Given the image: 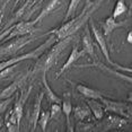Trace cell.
I'll list each match as a JSON object with an SVG mask.
<instances>
[{
  "label": "cell",
  "instance_id": "6da1fadb",
  "mask_svg": "<svg viewBox=\"0 0 132 132\" xmlns=\"http://www.w3.org/2000/svg\"><path fill=\"white\" fill-rule=\"evenodd\" d=\"M102 2H103V0H98V1H95V2L87 1L85 8H84V10L81 11V14H80L79 16H77L76 18L69 20V22H65L62 26H60L59 28L54 29V31L50 32L49 34H54L56 40H62V38H64V37L73 35L87 20L90 18L92 14L100 7Z\"/></svg>",
  "mask_w": 132,
  "mask_h": 132
},
{
  "label": "cell",
  "instance_id": "7a4b0ae2",
  "mask_svg": "<svg viewBox=\"0 0 132 132\" xmlns=\"http://www.w3.org/2000/svg\"><path fill=\"white\" fill-rule=\"evenodd\" d=\"M72 38H73V35H70V36L64 37V38H62V40H58V42H56L54 45L52 46V49L49 50L46 52V54H44V55L42 54L43 55V58H42L40 61L36 63L35 69L33 70V72L36 73L38 70L47 71V69H49L51 65H52L56 60H58L59 55L61 54L62 51H63L65 47L69 45V44H70V42L72 41Z\"/></svg>",
  "mask_w": 132,
  "mask_h": 132
},
{
  "label": "cell",
  "instance_id": "3957f363",
  "mask_svg": "<svg viewBox=\"0 0 132 132\" xmlns=\"http://www.w3.org/2000/svg\"><path fill=\"white\" fill-rule=\"evenodd\" d=\"M56 41L58 40H56L55 35L52 34L43 44H41L40 46H37L35 50L31 51V52H27L26 54L14 56V58H11V59H8V60H5V61L0 62V71H1L2 69L9 67V65L17 64V63H19V62H22V61H25V60H36V59H38L47 49H49L50 46H52V44L54 43V42H56Z\"/></svg>",
  "mask_w": 132,
  "mask_h": 132
},
{
  "label": "cell",
  "instance_id": "277c9868",
  "mask_svg": "<svg viewBox=\"0 0 132 132\" xmlns=\"http://www.w3.org/2000/svg\"><path fill=\"white\" fill-rule=\"evenodd\" d=\"M89 25H90L92 32H93V34H94V37H95L96 42H97V44L100 45V47H101L102 52H103L104 56L106 58V61L109 62L111 65H113L114 68H116L118 70H121V71H128V72L130 73V72H131V68H123V67H121L120 64L115 63V62H113L112 60H111L109 50H107V45H106V41H105V38H104V35L100 32V29L96 28L95 23H94V20H93V19H89Z\"/></svg>",
  "mask_w": 132,
  "mask_h": 132
},
{
  "label": "cell",
  "instance_id": "5b68a950",
  "mask_svg": "<svg viewBox=\"0 0 132 132\" xmlns=\"http://www.w3.org/2000/svg\"><path fill=\"white\" fill-rule=\"evenodd\" d=\"M36 38H38V37L32 36V34H27V35H25V36L17 38V40L10 42V43H8V44H5L4 46H0V58L15 54V53L18 52L22 47L29 44L31 42L35 41Z\"/></svg>",
  "mask_w": 132,
  "mask_h": 132
},
{
  "label": "cell",
  "instance_id": "8992f818",
  "mask_svg": "<svg viewBox=\"0 0 132 132\" xmlns=\"http://www.w3.org/2000/svg\"><path fill=\"white\" fill-rule=\"evenodd\" d=\"M101 101L105 111L114 112L119 114L120 116H124V118L128 119L131 118V105H127L125 103H122V102H114L104 97H102Z\"/></svg>",
  "mask_w": 132,
  "mask_h": 132
},
{
  "label": "cell",
  "instance_id": "52a82bcc",
  "mask_svg": "<svg viewBox=\"0 0 132 132\" xmlns=\"http://www.w3.org/2000/svg\"><path fill=\"white\" fill-rule=\"evenodd\" d=\"M35 24H37L36 22L34 20H31V22H20L16 25H14V28L13 31L10 32L9 34V38L14 37V36H23V35H27V34H31L34 29V26Z\"/></svg>",
  "mask_w": 132,
  "mask_h": 132
},
{
  "label": "cell",
  "instance_id": "ba28073f",
  "mask_svg": "<svg viewBox=\"0 0 132 132\" xmlns=\"http://www.w3.org/2000/svg\"><path fill=\"white\" fill-rule=\"evenodd\" d=\"M32 92V86L28 87V89L26 90V93H23L22 95H20V97L15 102L14 104V107H13V112L15 113V115H16V119H17V122H18V124H20V120L23 118V112H24V106H25V103L26 101H27L29 94H31Z\"/></svg>",
  "mask_w": 132,
  "mask_h": 132
},
{
  "label": "cell",
  "instance_id": "9c48e42d",
  "mask_svg": "<svg viewBox=\"0 0 132 132\" xmlns=\"http://www.w3.org/2000/svg\"><path fill=\"white\" fill-rule=\"evenodd\" d=\"M43 96H44V93L41 92L35 100L34 104H33V112H32V115H31V131L34 132L36 130V125H37V120H38V116H40V112H41V106H42V101H43Z\"/></svg>",
  "mask_w": 132,
  "mask_h": 132
},
{
  "label": "cell",
  "instance_id": "30bf717a",
  "mask_svg": "<svg viewBox=\"0 0 132 132\" xmlns=\"http://www.w3.org/2000/svg\"><path fill=\"white\" fill-rule=\"evenodd\" d=\"M27 77H28V73H26V75H22V76H19L16 80H15L14 82H11L10 85L7 87V88H5L4 90L0 93V100H4V98L11 97V96L14 95V93L16 92L20 86H22V84H23L24 81H25V79H26Z\"/></svg>",
  "mask_w": 132,
  "mask_h": 132
},
{
  "label": "cell",
  "instance_id": "8fae6325",
  "mask_svg": "<svg viewBox=\"0 0 132 132\" xmlns=\"http://www.w3.org/2000/svg\"><path fill=\"white\" fill-rule=\"evenodd\" d=\"M84 55H85V51H84V50H79V49H78V46L75 45V46L72 47V50H71L70 55H69L68 60L65 61V63L62 65V68L60 69L59 72L56 73V77H59L60 75H62L65 70H67V69L70 68L71 64H73L78 59H80V58H81V56H84Z\"/></svg>",
  "mask_w": 132,
  "mask_h": 132
},
{
  "label": "cell",
  "instance_id": "7c38bea8",
  "mask_svg": "<svg viewBox=\"0 0 132 132\" xmlns=\"http://www.w3.org/2000/svg\"><path fill=\"white\" fill-rule=\"evenodd\" d=\"M62 109L61 111L63 112L64 116H65V120H67V131H73V129L70 127V113H71V110H72V105H71V94L70 93H64L63 94V97H62Z\"/></svg>",
  "mask_w": 132,
  "mask_h": 132
},
{
  "label": "cell",
  "instance_id": "4fadbf2b",
  "mask_svg": "<svg viewBox=\"0 0 132 132\" xmlns=\"http://www.w3.org/2000/svg\"><path fill=\"white\" fill-rule=\"evenodd\" d=\"M42 82H43V86H44V96L47 98L49 103L50 104H54V103L55 104H61L62 100L52 90V89H51V87L49 86V84H47L46 71H43V73H42Z\"/></svg>",
  "mask_w": 132,
  "mask_h": 132
},
{
  "label": "cell",
  "instance_id": "5bb4252c",
  "mask_svg": "<svg viewBox=\"0 0 132 132\" xmlns=\"http://www.w3.org/2000/svg\"><path fill=\"white\" fill-rule=\"evenodd\" d=\"M128 24V20H124V22H115V18H113L112 16L109 17L105 22L103 23V25H102V27H103V35L105 36H110V34L112 33L115 28H119V27H123V26H125Z\"/></svg>",
  "mask_w": 132,
  "mask_h": 132
},
{
  "label": "cell",
  "instance_id": "9a60e30c",
  "mask_svg": "<svg viewBox=\"0 0 132 132\" xmlns=\"http://www.w3.org/2000/svg\"><path fill=\"white\" fill-rule=\"evenodd\" d=\"M81 43H82V47H84V51H85V54H88L90 58L96 61V56H95V52H94V44H93V41H92V37L89 35V31H88V27H86V31H85V34L81 38Z\"/></svg>",
  "mask_w": 132,
  "mask_h": 132
},
{
  "label": "cell",
  "instance_id": "2e32d148",
  "mask_svg": "<svg viewBox=\"0 0 132 132\" xmlns=\"http://www.w3.org/2000/svg\"><path fill=\"white\" fill-rule=\"evenodd\" d=\"M128 123L127 120L122 119L120 115H109L105 120V130H110V129H119L122 128Z\"/></svg>",
  "mask_w": 132,
  "mask_h": 132
},
{
  "label": "cell",
  "instance_id": "e0dca14e",
  "mask_svg": "<svg viewBox=\"0 0 132 132\" xmlns=\"http://www.w3.org/2000/svg\"><path fill=\"white\" fill-rule=\"evenodd\" d=\"M77 90L82 94L85 97L87 98H90V100H101L102 97H104V95L102 94L101 92L98 90H95L93 88H89L87 86H84V85H78L77 86Z\"/></svg>",
  "mask_w": 132,
  "mask_h": 132
},
{
  "label": "cell",
  "instance_id": "ac0fdd59",
  "mask_svg": "<svg viewBox=\"0 0 132 132\" xmlns=\"http://www.w3.org/2000/svg\"><path fill=\"white\" fill-rule=\"evenodd\" d=\"M60 1H61V0H50V1L47 2V4L43 7V9H42V11H41L40 14H38V16L36 17V18H35V22L38 23L40 20L43 19L44 17H46L49 14L52 13V11L54 10L55 8L59 6Z\"/></svg>",
  "mask_w": 132,
  "mask_h": 132
},
{
  "label": "cell",
  "instance_id": "d6986e66",
  "mask_svg": "<svg viewBox=\"0 0 132 132\" xmlns=\"http://www.w3.org/2000/svg\"><path fill=\"white\" fill-rule=\"evenodd\" d=\"M87 104H88V107L93 111L94 113V116L97 120H102L104 116V107H103V104L98 103L96 100H90L88 98L87 100Z\"/></svg>",
  "mask_w": 132,
  "mask_h": 132
},
{
  "label": "cell",
  "instance_id": "ffe728a7",
  "mask_svg": "<svg viewBox=\"0 0 132 132\" xmlns=\"http://www.w3.org/2000/svg\"><path fill=\"white\" fill-rule=\"evenodd\" d=\"M6 125H7V130L9 132L19 131V124H18V122H17L16 115H15V113L13 112V110L6 116Z\"/></svg>",
  "mask_w": 132,
  "mask_h": 132
},
{
  "label": "cell",
  "instance_id": "44dd1931",
  "mask_svg": "<svg viewBox=\"0 0 132 132\" xmlns=\"http://www.w3.org/2000/svg\"><path fill=\"white\" fill-rule=\"evenodd\" d=\"M90 115V109L87 106H78L75 109V118L76 120H79V121H82L87 118H89Z\"/></svg>",
  "mask_w": 132,
  "mask_h": 132
},
{
  "label": "cell",
  "instance_id": "7402d4cb",
  "mask_svg": "<svg viewBox=\"0 0 132 132\" xmlns=\"http://www.w3.org/2000/svg\"><path fill=\"white\" fill-rule=\"evenodd\" d=\"M49 120H50V112L49 111H41L40 116H38V120H37V124L41 127L43 132L46 131V125H47Z\"/></svg>",
  "mask_w": 132,
  "mask_h": 132
},
{
  "label": "cell",
  "instance_id": "603a6c76",
  "mask_svg": "<svg viewBox=\"0 0 132 132\" xmlns=\"http://www.w3.org/2000/svg\"><path fill=\"white\" fill-rule=\"evenodd\" d=\"M127 9H128V7H127V5H125L124 0H118V2H116V5H115V8H114V10H113L112 17L113 18H118L119 16L124 14L125 11H127Z\"/></svg>",
  "mask_w": 132,
  "mask_h": 132
},
{
  "label": "cell",
  "instance_id": "cb8c5ba5",
  "mask_svg": "<svg viewBox=\"0 0 132 132\" xmlns=\"http://www.w3.org/2000/svg\"><path fill=\"white\" fill-rule=\"evenodd\" d=\"M79 2H80V0H70V4H69L68 10H67V13H65L64 22H67V20L73 15V13L76 11L77 7H78V5H79Z\"/></svg>",
  "mask_w": 132,
  "mask_h": 132
},
{
  "label": "cell",
  "instance_id": "d4e9b609",
  "mask_svg": "<svg viewBox=\"0 0 132 132\" xmlns=\"http://www.w3.org/2000/svg\"><path fill=\"white\" fill-rule=\"evenodd\" d=\"M61 114V106L60 104H52L51 105V112H50V118L56 120L59 118V115Z\"/></svg>",
  "mask_w": 132,
  "mask_h": 132
},
{
  "label": "cell",
  "instance_id": "484cf974",
  "mask_svg": "<svg viewBox=\"0 0 132 132\" xmlns=\"http://www.w3.org/2000/svg\"><path fill=\"white\" fill-rule=\"evenodd\" d=\"M16 68V64H13V65H9V67L2 69L1 71H0V79H4L6 77H9L11 73L14 72V69Z\"/></svg>",
  "mask_w": 132,
  "mask_h": 132
},
{
  "label": "cell",
  "instance_id": "4316f807",
  "mask_svg": "<svg viewBox=\"0 0 132 132\" xmlns=\"http://www.w3.org/2000/svg\"><path fill=\"white\" fill-rule=\"evenodd\" d=\"M11 101H13V97H8V98H4V100H0V115L7 110V107L9 106Z\"/></svg>",
  "mask_w": 132,
  "mask_h": 132
},
{
  "label": "cell",
  "instance_id": "83f0119b",
  "mask_svg": "<svg viewBox=\"0 0 132 132\" xmlns=\"http://www.w3.org/2000/svg\"><path fill=\"white\" fill-rule=\"evenodd\" d=\"M128 42L129 43H131V32L129 33V35H128Z\"/></svg>",
  "mask_w": 132,
  "mask_h": 132
},
{
  "label": "cell",
  "instance_id": "f1b7e54d",
  "mask_svg": "<svg viewBox=\"0 0 132 132\" xmlns=\"http://www.w3.org/2000/svg\"><path fill=\"white\" fill-rule=\"evenodd\" d=\"M1 125H2V119L0 118V127H1Z\"/></svg>",
  "mask_w": 132,
  "mask_h": 132
},
{
  "label": "cell",
  "instance_id": "f546056e",
  "mask_svg": "<svg viewBox=\"0 0 132 132\" xmlns=\"http://www.w3.org/2000/svg\"><path fill=\"white\" fill-rule=\"evenodd\" d=\"M18 2H19V0H16V1H15V6H16L17 4H18Z\"/></svg>",
  "mask_w": 132,
  "mask_h": 132
},
{
  "label": "cell",
  "instance_id": "4dcf8cb0",
  "mask_svg": "<svg viewBox=\"0 0 132 132\" xmlns=\"http://www.w3.org/2000/svg\"><path fill=\"white\" fill-rule=\"evenodd\" d=\"M7 1H9V0H7Z\"/></svg>",
  "mask_w": 132,
  "mask_h": 132
}]
</instances>
